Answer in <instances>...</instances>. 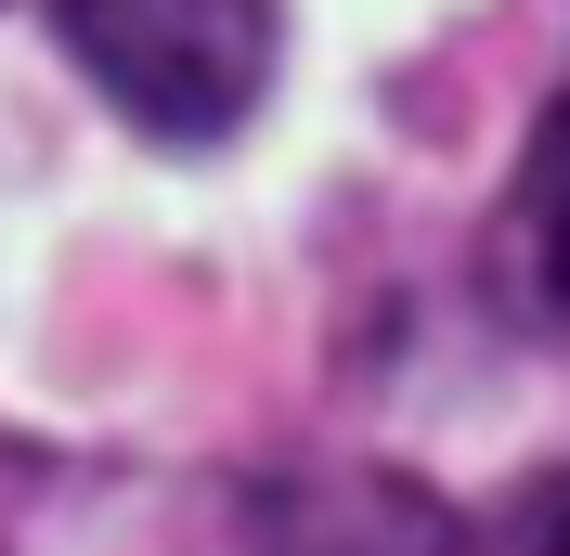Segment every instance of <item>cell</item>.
Returning a JSON list of instances; mask_svg holds the SVG:
<instances>
[{
	"mask_svg": "<svg viewBox=\"0 0 570 556\" xmlns=\"http://www.w3.org/2000/svg\"><path fill=\"white\" fill-rule=\"evenodd\" d=\"M52 39L169 156L234 142L259 117V91H273V66H285V13L273 0H52Z\"/></svg>",
	"mask_w": 570,
	"mask_h": 556,
	"instance_id": "1",
	"label": "cell"
},
{
	"mask_svg": "<svg viewBox=\"0 0 570 556\" xmlns=\"http://www.w3.org/2000/svg\"><path fill=\"white\" fill-rule=\"evenodd\" d=\"M493 285L505 311L570 337V91L532 117L519 169H505V220H493Z\"/></svg>",
	"mask_w": 570,
	"mask_h": 556,
	"instance_id": "2",
	"label": "cell"
},
{
	"mask_svg": "<svg viewBox=\"0 0 570 556\" xmlns=\"http://www.w3.org/2000/svg\"><path fill=\"white\" fill-rule=\"evenodd\" d=\"M428 556H570V466L480 492L466 518H441V530H428Z\"/></svg>",
	"mask_w": 570,
	"mask_h": 556,
	"instance_id": "3",
	"label": "cell"
}]
</instances>
